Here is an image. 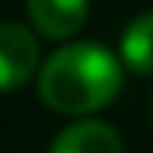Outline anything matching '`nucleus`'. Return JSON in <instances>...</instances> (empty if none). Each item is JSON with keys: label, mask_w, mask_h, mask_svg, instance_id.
Here are the masks:
<instances>
[{"label": "nucleus", "mask_w": 153, "mask_h": 153, "mask_svg": "<svg viewBox=\"0 0 153 153\" xmlns=\"http://www.w3.org/2000/svg\"><path fill=\"white\" fill-rule=\"evenodd\" d=\"M122 91V63L97 42L59 45L38 70V97L59 115H91Z\"/></svg>", "instance_id": "f257e3e1"}, {"label": "nucleus", "mask_w": 153, "mask_h": 153, "mask_svg": "<svg viewBox=\"0 0 153 153\" xmlns=\"http://www.w3.org/2000/svg\"><path fill=\"white\" fill-rule=\"evenodd\" d=\"M38 42L25 25L0 21V91H14L35 73Z\"/></svg>", "instance_id": "f03ea898"}, {"label": "nucleus", "mask_w": 153, "mask_h": 153, "mask_svg": "<svg viewBox=\"0 0 153 153\" xmlns=\"http://www.w3.org/2000/svg\"><path fill=\"white\" fill-rule=\"evenodd\" d=\"M91 0H28V18L45 38H70L84 28Z\"/></svg>", "instance_id": "7ed1b4c3"}, {"label": "nucleus", "mask_w": 153, "mask_h": 153, "mask_svg": "<svg viewBox=\"0 0 153 153\" xmlns=\"http://www.w3.org/2000/svg\"><path fill=\"white\" fill-rule=\"evenodd\" d=\"M49 153H122V139L111 125L97 118H80L52 139Z\"/></svg>", "instance_id": "20e7f679"}, {"label": "nucleus", "mask_w": 153, "mask_h": 153, "mask_svg": "<svg viewBox=\"0 0 153 153\" xmlns=\"http://www.w3.org/2000/svg\"><path fill=\"white\" fill-rule=\"evenodd\" d=\"M122 63L136 73H153V10L139 14L129 21V28L122 31Z\"/></svg>", "instance_id": "39448f33"}]
</instances>
